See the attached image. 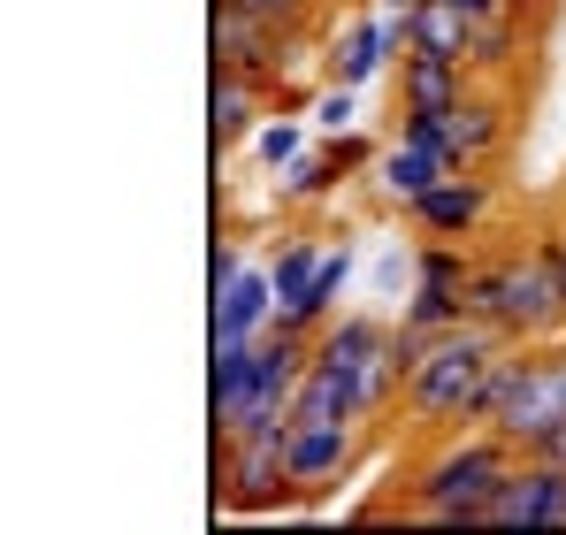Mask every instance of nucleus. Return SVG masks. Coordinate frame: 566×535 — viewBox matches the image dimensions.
I'll return each mask as SVG.
<instances>
[{"label":"nucleus","instance_id":"27","mask_svg":"<svg viewBox=\"0 0 566 535\" xmlns=\"http://www.w3.org/2000/svg\"><path fill=\"white\" fill-rule=\"evenodd\" d=\"M528 459H552V466H566V421L552 429V437H536V444H528Z\"/></svg>","mask_w":566,"mask_h":535},{"label":"nucleus","instance_id":"29","mask_svg":"<svg viewBox=\"0 0 566 535\" xmlns=\"http://www.w3.org/2000/svg\"><path fill=\"white\" fill-rule=\"evenodd\" d=\"M390 8H413V0H390Z\"/></svg>","mask_w":566,"mask_h":535},{"label":"nucleus","instance_id":"10","mask_svg":"<svg viewBox=\"0 0 566 535\" xmlns=\"http://www.w3.org/2000/svg\"><path fill=\"white\" fill-rule=\"evenodd\" d=\"M269 92L261 77H245V70H214V92H207V123H214V154H238V146H253V130L269 123Z\"/></svg>","mask_w":566,"mask_h":535},{"label":"nucleus","instance_id":"13","mask_svg":"<svg viewBox=\"0 0 566 535\" xmlns=\"http://www.w3.org/2000/svg\"><path fill=\"white\" fill-rule=\"evenodd\" d=\"M345 283H353V245H329L322 268H314V283H306L298 298H283V306H276V322H283V329L322 337V329H329V314H337V298H345Z\"/></svg>","mask_w":566,"mask_h":535},{"label":"nucleus","instance_id":"12","mask_svg":"<svg viewBox=\"0 0 566 535\" xmlns=\"http://www.w3.org/2000/svg\"><path fill=\"white\" fill-rule=\"evenodd\" d=\"M474 85L468 62H444V54H398V115L406 107H429V115H444V107H460Z\"/></svg>","mask_w":566,"mask_h":535},{"label":"nucleus","instance_id":"5","mask_svg":"<svg viewBox=\"0 0 566 535\" xmlns=\"http://www.w3.org/2000/svg\"><path fill=\"white\" fill-rule=\"evenodd\" d=\"M368 451V421H291V444H283V482L298 505H322L337 482H353Z\"/></svg>","mask_w":566,"mask_h":535},{"label":"nucleus","instance_id":"11","mask_svg":"<svg viewBox=\"0 0 566 535\" xmlns=\"http://www.w3.org/2000/svg\"><path fill=\"white\" fill-rule=\"evenodd\" d=\"M406 214H413L421 238H474L482 214H490V183L474 177V169H468V177H444V183H429Z\"/></svg>","mask_w":566,"mask_h":535},{"label":"nucleus","instance_id":"9","mask_svg":"<svg viewBox=\"0 0 566 535\" xmlns=\"http://www.w3.org/2000/svg\"><path fill=\"white\" fill-rule=\"evenodd\" d=\"M283 291H276V268H238L230 291H214V353L230 345H253L269 322H276Z\"/></svg>","mask_w":566,"mask_h":535},{"label":"nucleus","instance_id":"24","mask_svg":"<svg viewBox=\"0 0 566 535\" xmlns=\"http://www.w3.org/2000/svg\"><path fill=\"white\" fill-rule=\"evenodd\" d=\"M238 8L269 15V23H283V31H306V23H314V0H238Z\"/></svg>","mask_w":566,"mask_h":535},{"label":"nucleus","instance_id":"22","mask_svg":"<svg viewBox=\"0 0 566 535\" xmlns=\"http://www.w3.org/2000/svg\"><path fill=\"white\" fill-rule=\"evenodd\" d=\"M322 253H329V245H314V238H291V245L276 253V291H283V298H298V291L314 283V268H322Z\"/></svg>","mask_w":566,"mask_h":535},{"label":"nucleus","instance_id":"18","mask_svg":"<svg viewBox=\"0 0 566 535\" xmlns=\"http://www.w3.org/2000/svg\"><path fill=\"white\" fill-rule=\"evenodd\" d=\"M444 123H452V138H460V154H468L474 169L505 146V99H497V92H474L468 85V99H460V107H444Z\"/></svg>","mask_w":566,"mask_h":535},{"label":"nucleus","instance_id":"19","mask_svg":"<svg viewBox=\"0 0 566 535\" xmlns=\"http://www.w3.org/2000/svg\"><path fill=\"white\" fill-rule=\"evenodd\" d=\"M444 177H452V169H444L437 154L406 146V138H398V146H390V154L376 161V191H382V199H398V207H413V199H421L429 183H444Z\"/></svg>","mask_w":566,"mask_h":535},{"label":"nucleus","instance_id":"4","mask_svg":"<svg viewBox=\"0 0 566 535\" xmlns=\"http://www.w3.org/2000/svg\"><path fill=\"white\" fill-rule=\"evenodd\" d=\"M283 444H291V421L245 429V437H214V513H276V505H298L291 482H283Z\"/></svg>","mask_w":566,"mask_h":535},{"label":"nucleus","instance_id":"14","mask_svg":"<svg viewBox=\"0 0 566 535\" xmlns=\"http://www.w3.org/2000/svg\"><path fill=\"white\" fill-rule=\"evenodd\" d=\"M468 46H474V15H460L452 0H413V8H406V54L468 62Z\"/></svg>","mask_w":566,"mask_h":535},{"label":"nucleus","instance_id":"15","mask_svg":"<svg viewBox=\"0 0 566 535\" xmlns=\"http://www.w3.org/2000/svg\"><path fill=\"white\" fill-rule=\"evenodd\" d=\"M291 421H360V390H353V375L329 367V359H314V367L298 375Z\"/></svg>","mask_w":566,"mask_h":535},{"label":"nucleus","instance_id":"2","mask_svg":"<svg viewBox=\"0 0 566 535\" xmlns=\"http://www.w3.org/2000/svg\"><path fill=\"white\" fill-rule=\"evenodd\" d=\"M513 459L521 451L505 444L497 429H452L421 459V474L390 505H376V513H406V521H429V528H482V513H490L497 482L513 474Z\"/></svg>","mask_w":566,"mask_h":535},{"label":"nucleus","instance_id":"3","mask_svg":"<svg viewBox=\"0 0 566 535\" xmlns=\"http://www.w3.org/2000/svg\"><path fill=\"white\" fill-rule=\"evenodd\" d=\"M468 314L505 329L513 345H552L566 329V275L552 238L544 245H505V253H482L468 275Z\"/></svg>","mask_w":566,"mask_h":535},{"label":"nucleus","instance_id":"6","mask_svg":"<svg viewBox=\"0 0 566 535\" xmlns=\"http://www.w3.org/2000/svg\"><path fill=\"white\" fill-rule=\"evenodd\" d=\"M298 62H306V39L298 31H283V23L238 8V0H214V70H245L261 85H283Z\"/></svg>","mask_w":566,"mask_h":535},{"label":"nucleus","instance_id":"17","mask_svg":"<svg viewBox=\"0 0 566 535\" xmlns=\"http://www.w3.org/2000/svg\"><path fill=\"white\" fill-rule=\"evenodd\" d=\"M360 161H368V138H345V146H329V154H298V161H291V177H283V199H291V207L329 199V191L353 177Z\"/></svg>","mask_w":566,"mask_h":535},{"label":"nucleus","instance_id":"25","mask_svg":"<svg viewBox=\"0 0 566 535\" xmlns=\"http://www.w3.org/2000/svg\"><path fill=\"white\" fill-rule=\"evenodd\" d=\"M314 123H322V130H345V123H353V85H329V92H322Z\"/></svg>","mask_w":566,"mask_h":535},{"label":"nucleus","instance_id":"7","mask_svg":"<svg viewBox=\"0 0 566 535\" xmlns=\"http://www.w3.org/2000/svg\"><path fill=\"white\" fill-rule=\"evenodd\" d=\"M566 421V345H528V375H521V390L497 406V437L513 451H528L536 437H552Z\"/></svg>","mask_w":566,"mask_h":535},{"label":"nucleus","instance_id":"26","mask_svg":"<svg viewBox=\"0 0 566 535\" xmlns=\"http://www.w3.org/2000/svg\"><path fill=\"white\" fill-rule=\"evenodd\" d=\"M238 245H230V238H222V245H214V291H230V283H238Z\"/></svg>","mask_w":566,"mask_h":535},{"label":"nucleus","instance_id":"23","mask_svg":"<svg viewBox=\"0 0 566 535\" xmlns=\"http://www.w3.org/2000/svg\"><path fill=\"white\" fill-rule=\"evenodd\" d=\"M253 161H261V169H269V177H276V169H291V161H298V123H291V115H269V123H261V130H253Z\"/></svg>","mask_w":566,"mask_h":535},{"label":"nucleus","instance_id":"1","mask_svg":"<svg viewBox=\"0 0 566 535\" xmlns=\"http://www.w3.org/2000/svg\"><path fill=\"white\" fill-rule=\"evenodd\" d=\"M513 337L490 329V322H452L437 337H421V359L406 375V398H398V421L413 437H452V429H482V382Z\"/></svg>","mask_w":566,"mask_h":535},{"label":"nucleus","instance_id":"8","mask_svg":"<svg viewBox=\"0 0 566 535\" xmlns=\"http://www.w3.org/2000/svg\"><path fill=\"white\" fill-rule=\"evenodd\" d=\"M482 528H566V466L552 459H513V474L497 482Z\"/></svg>","mask_w":566,"mask_h":535},{"label":"nucleus","instance_id":"20","mask_svg":"<svg viewBox=\"0 0 566 535\" xmlns=\"http://www.w3.org/2000/svg\"><path fill=\"white\" fill-rule=\"evenodd\" d=\"M521 46H528L521 8H513V15H482V23H474V46H468V70H474V77H505Z\"/></svg>","mask_w":566,"mask_h":535},{"label":"nucleus","instance_id":"21","mask_svg":"<svg viewBox=\"0 0 566 535\" xmlns=\"http://www.w3.org/2000/svg\"><path fill=\"white\" fill-rule=\"evenodd\" d=\"M398 138H406V146H421V154H437L452 177H468V169H474L468 154H460V138H452V123H444V115H429V107H406Z\"/></svg>","mask_w":566,"mask_h":535},{"label":"nucleus","instance_id":"28","mask_svg":"<svg viewBox=\"0 0 566 535\" xmlns=\"http://www.w3.org/2000/svg\"><path fill=\"white\" fill-rule=\"evenodd\" d=\"M552 253H559V275H566V222L552 230Z\"/></svg>","mask_w":566,"mask_h":535},{"label":"nucleus","instance_id":"16","mask_svg":"<svg viewBox=\"0 0 566 535\" xmlns=\"http://www.w3.org/2000/svg\"><path fill=\"white\" fill-rule=\"evenodd\" d=\"M390 54H398V46H390V15H360V23H345V39H337V54H329V77L360 92Z\"/></svg>","mask_w":566,"mask_h":535}]
</instances>
